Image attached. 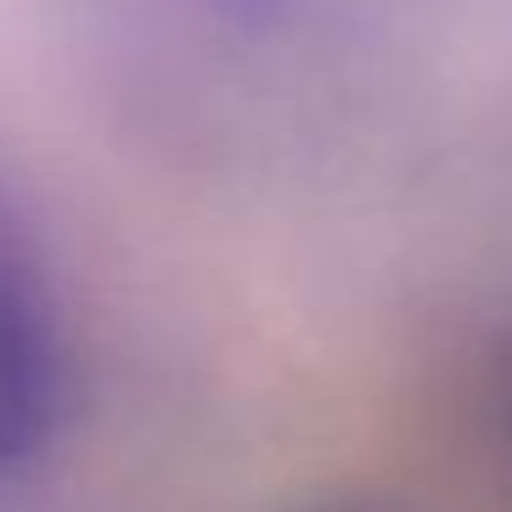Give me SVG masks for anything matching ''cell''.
<instances>
[{"label": "cell", "instance_id": "6da1fadb", "mask_svg": "<svg viewBox=\"0 0 512 512\" xmlns=\"http://www.w3.org/2000/svg\"><path fill=\"white\" fill-rule=\"evenodd\" d=\"M61 342L56 314L23 248L0 232V479L17 474L56 424Z\"/></svg>", "mask_w": 512, "mask_h": 512}, {"label": "cell", "instance_id": "7a4b0ae2", "mask_svg": "<svg viewBox=\"0 0 512 512\" xmlns=\"http://www.w3.org/2000/svg\"><path fill=\"white\" fill-rule=\"evenodd\" d=\"M490 402H496V435H501V446L512 452V347L501 353V364H496V386H490Z\"/></svg>", "mask_w": 512, "mask_h": 512}]
</instances>
